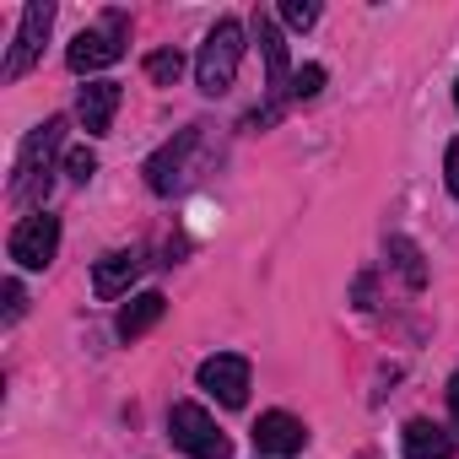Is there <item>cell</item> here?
<instances>
[{"instance_id":"obj_13","label":"cell","mask_w":459,"mask_h":459,"mask_svg":"<svg viewBox=\"0 0 459 459\" xmlns=\"http://www.w3.org/2000/svg\"><path fill=\"white\" fill-rule=\"evenodd\" d=\"M162 314H168V298H162V292H141V298H130V303L119 308V335L135 341V335H146Z\"/></svg>"},{"instance_id":"obj_9","label":"cell","mask_w":459,"mask_h":459,"mask_svg":"<svg viewBox=\"0 0 459 459\" xmlns=\"http://www.w3.org/2000/svg\"><path fill=\"white\" fill-rule=\"evenodd\" d=\"M303 443H308V427L287 411H265L255 421V448L271 459H292V454H303Z\"/></svg>"},{"instance_id":"obj_5","label":"cell","mask_w":459,"mask_h":459,"mask_svg":"<svg viewBox=\"0 0 459 459\" xmlns=\"http://www.w3.org/2000/svg\"><path fill=\"white\" fill-rule=\"evenodd\" d=\"M49 22H55V6L49 0H33V6L22 12V28H17V44L6 55V65H0V76L6 82H22L33 71V60L44 55V39H49Z\"/></svg>"},{"instance_id":"obj_8","label":"cell","mask_w":459,"mask_h":459,"mask_svg":"<svg viewBox=\"0 0 459 459\" xmlns=\"http://www.w3.org/2000/svg\"><path fill=\"white\" fill-rule=\"evenodd\" d=\"M200 146V130L189 125V130H178L152 162H146V184L157 189V195H173V189H184V162H189V152Z\"/></svg>"},{"instance_id":"obj_1","label":"cell","mask_w":459,"mask_h":459,"mask_svg":"<svg viewBox=\"0 0 459 459\" xmlns=\"http://www.w3.org/2000/svg\"><path fill=\"white\" fill-rule=\"evenodd\" d=\"M65 146V119L55 114V119H44L28 141H22V152H17V178H12V200L17 205H39L44 195H49V184H55V152Z\"/></svg>"},{"instance_id":"obj_7","label":"cell","mask_w":459,"mask_h":459,"mask_svg":"<svg viewBox=\"0 0 459 459\" xmlns=\"http://www.w3.org/2000/svg\"><path fill=\"white\" fill-rule=\"evenodd\" d=\"M119 33H125V17H119V12L108 17V33H76V44H71V55H65V60H71V71H76V76H87V71L114 65V60L125 55V39H119Z\"/></svg>"},{"instance_id":"obj_2","label":"cell","mask_w":459,"mask_h":459,"mask_svg":"<svg viewBox=\"0 0 459 459\" xmlns=\"http://www.w3.org/2000/svg\"><path fill=\"white\" fill-rule=\"evenodd\" d=\"M238 60H244V22L221 17V22L205 33L200 60H195V82H200V92H205V98H221L227 87H233V76H238Z\"/></svg>"},{"instance_id":"obj_14","label":"cell","mask_w":459,"mask_h":459,"mask_svg":"<svg viewBox=\"0 0 459 459\" xmlns=\"http://www.w3.org/2000/svg\"><path fill=\"white\" fill-rule=\"evenodd\" d=\"M255 39H260V49H265V65H271V82L281 87V82H287V44H281V28H276V22H271L265 12L255 17Z\"/></svg>"},{"instance_id":"obj_10","label":"cell","mask_w":459,"mask_h":459,"mask_svg":"<svg viewBox=\"0 0 459 459\" xmlns=\"http://www.w3.org/2000/svg\"><path fill=\"white\" fill-rule=\"evenodd\" d=\"M135 276H141V255H135V249L103 255V260L92 265V292H98L103 303H114V298H125V292L135 287Z\"/></svg>"},{"instance_id":"obj_20","label":"cell","mask_w":459,"mask_h":459,"mask_svg":"<svg viewBox=\"0 0 459 459\" xmlns=\"http://www.w3.org/2000/svg\"><path fill=\"white\" fill-rule=\"evenodd\" d=\"M0 292H6V325H17V319H22V308H28V292H22V281H6Z\"/></svg>"},{"instance_id":"obj_22","label":"cell","mask_w":459,"mask_h":459,"mask_svg":"<svg viewBox=\"0 0 459 459\" xmlns=\"http://www.w3.org/2000/svg\"><path fill=\"white\" fill-rule=\"evenodd\" d=\"M357 308H373V276H357Z\"/></svg>"},{"instance_id":"obj_19","label":"cell","mask_w":459,"mask_h":459,"mask_svg":"<svg viewBox=\"0 0 459 459\" xmlns=\"http://www.w3.org/2000/svg\"><path fill=\"white\" fill-rule=\"evenodd\" d=\"M65 173H71V178H76V184H87V178H92V173H98V157H92V152H87V146H76V152H71V157H65Z\"/></svg>"},{"instance_id":"obj_18","label":"cell","mask_w":459,"mask_h":459,"mask_svg":"<svg viewBox=\"0 0 459 459\" xmlns=\"http://www.w3.org/2000/svg\"><path fill=\"white\" fill-rule=\"evenodd\" d=\"M281 17H287V28H314L319 22V6H314V0H287Z\"/></svg>"},{"instance_id":"obj_17","label":"cell","mask_w":459,"mask_h":459,"mask_svg":"<svg viewBox=\"0 0 459 459\" xmlns=\"http://www.w3.org/2000/svg\"><path fill=\"white\" fill-rule=\"evenodd\" d=\"M319 87H325V65H303L298 76H292V87H287V98H319Z\"/></svg>"},{"instance_id":"obj_6","label":"cell","mask_w":459,"mask_h":459,"mask_svg":"<svg viewBox=\"0 0 459 459\" xmlns=\"http://www.w3.org/2000/svg\"><path fill=\"white\" fill-rule=\"evenodd\" d=\"M200 389L216 394L227 411H238V405L249 400V357H238V351L205 357V362H200Z\"/></svg>"},{"instance_id":"obj_15","label":"cell","mask_w":459,"mask_h":459,"mask_svg":"<svg viewBox=\"0 0 459 459\" xmlns=\"http://www.w3.org/2000/svg\"><path fill=\"white\" fill-rule=\"evenodd\" d=\"M389 260H394V271L405 276V287H411V292H421V287H427V265H421V249H416L411 238H400V233H394V238H389Z\"/></svg>"},{"instance_id":"obj_11","label":"cell","mask_w":459,"mask_h":459,"mask_svg":"<svg viewBox=\"0 0 459 459\" xmlns=\"http://www.w3.org/2000/svg\"><path fill=\"white\" fill-rule=\"evenodd\" d=\"M114 108H119V82H87L82 98H76V114H82L87 135H108Z\"/></svg>"},{"instance_id":"obj_3","label":"cell","mask_w":459,"mask_h":459,"mask_svg":"<svg viewBox=\"0 0 459 459\" xmlns=\"http://www.w3.org/2000/svg\"><path fill=\"white\" fill-rule=\"evenodd\" d=\"M168 432H173V448H184L189 459H227V437L216 432V421L195 400H178L168 411Z\"/></svg>"},{"instance_id":"obj_21","label":"cell","mask_w":459,"mask_h":459,"mask_svg":"<svg viewBox=\"0 0 459 459\" xmlns=\"http://www.w3.org/2000/svg\"><path fill=\"white\" fill-rule=\"evenodd\" d=\"M443 173H448V195H459V141H448V157H443Z\"/></svg>"},{"instance_id":"obj_12","label":"cell","mask_w":459,"mask_h":459,"mask_svg":"<svg viewBox=\"0 0 459 459\" xmlns=\"http://www.w3.org/2000/svg\"><path fill=\"white\" fill-rule=\"evenodd\" d=\"M400 443H405V459H454V432H443L437 421H411Z\"/></svg>"},{"instance_id":"obj_4","label":"cell","mask_w":459,"mask_h":459,"mask_svg":"<svg viewBox=\"0 0 459 459\" xmlns=\"http://www.w3.org/2000/svg\"><path fill=\"white\" fill-rule=\"evenodd\" d=\"M12 260L22 265V271H44L55 255H60V216H49V211H33V216H22L17 227H12Z\"/></svg>"},{"instance_id":"obj_16","label":"cell","mask_w":459,"mask_h":459,"mask_svg":"<svg viewBox=\"0 0 459 459\" xmlns=\"http://www.w3.org/2000/svg\"><path fill=\"white\" fill-rule=\"evenodd\" d=\"M146 76H152L157 87H173V82L184 76V55H178V49H157V55H146Z\"/></svg>"},{"instance_id":"obj_23","label":"cell","mask_w":459,"mask_h":459,"mask_svg":"<svg viewBox=\"0 0 459 459\" xmlns=\"http://www.w3.org/2000/svg\"><path fill=\"white\" fill-rule=\"evenodd\" d=\"M448 416H454V427H459V373L448 378Z\"/></svg>"},{"instance_id":"obj_24","label":"cell","mask_w":459,"mask_h":459,"mask_svg":"<svg viewBox=\"0 0 459 459\" xmlns=\"http://www.w3.org/2000/svg\"><path fill=\"white\" fill-rule=\"evenodd\" d=\"M454 103H459V82H454Z\"/></svg>"}]
</instances>
